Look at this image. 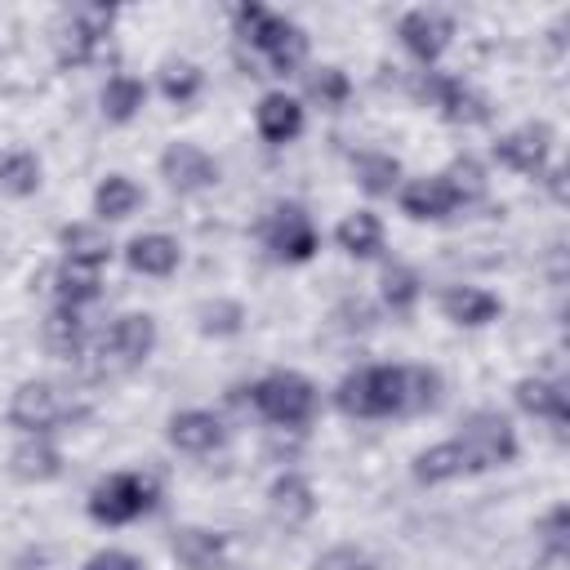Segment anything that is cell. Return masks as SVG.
Instances as JSON below:
<instances>
[{"mask_svg": "<svg viewBox=\"0 0 570 570\" xmlns=\"http://www.w3.org/2000/svg\"><path fill=\"white\" fill-rule=\"evenodd\" d=\"M267 499H272L276 521H285V525H303V521H312V512H316V490H312V481H307L303 472H281V476L272 481Z\"/></svg>", "mask_w": 570, "mask_h": 570, "instance_id": "obj_20", "label": "cell"}, {"mask_svg": "<svg viewBox=\"0 0 570 570\" xmlns=\"http://www.w3.org/2000/svg\"><path fill=\"white\" fill-rule=\"evenodd\" d=\"M102 116L107 120H116V125H125V120H134L138 111H142V102H147V85L138 80V76H129V71H116L107 85H102Z\"/></svg>", "mask_w": 570, "mask_h": 570, "instance_id": "obj_25", "label": "cell"}, {"mask_svg": "<svg viewBox=\"0 0 570 570\" xmlns=\"http://www.w3.org/2000/svg\"><path fill=\"white\" fill-rule=\"evenodd\" d=\"M419 294H423V281H419V272H414V267L392 263V267L383 272V303H387L396 316H405V312L419 303Z\"/></svg>", "mask_w": 570, "mask_h": 570, "instance_id": "obj_32", "label": "cell"}, {"mask_svg": "<svg viewBox=\"0 0 570 570\" xmlns=\"http://www.w3.org/2000/svg\"><path fill=\"white\" fill-rule=\"evenodd\" d=\"M254 125L272 147H285L303 134V102L285 89H272V94H263V102L254 111Z\"/></svg>", "mask_w": 570, "mask_h": 570, "instance_id": "obj_16", "label": "cell"}, {"mask_svg": "<svg viewBox=\"0 0 570 570\" xmlns=\"http://www.w3.org/2000/svg\"><path fill=\"white\" fill-rule=\"evenodd\" d=\"M160 89H165V98L169 102H191L196 94H200V71L191 67V62H169L165 67V76H160Z\"/></svg>", "mask_w": 570, "mask_h": 570, "instance_id": "obj_34", "label": "cell"}, {"mask_svg": "<svg viewBox=\"0 0 570 570\" xmlns=\"http://www.w3.org/2000/svg\"><path fill=\"white\" fill-rule=\"evenodd\" d=\"M459 450H463V463L468 472H485V468H503L517 459V432L512 423L499 414V410H476L468 414L463 432L454 436Z\"/></svg>", "mask_w": 570, "mask_h": 570, "instance_id": "obj_6", "label": "cell"}, {"mask_svg": "<svg viewBox=\"0 0 570 570\" xmlns=\"http://www.w3.org/2000/svg\"><path fill=\"white\" fill-rule=\"evenodd\" d=\"M125 258H129V267L142 272V276H169V272L178 267L183 249H178V240L165 236V232H142V236H134V240L125 245Z\"/></svg>", "mask_w": 570, "mask_h": 570, "instance_id": "obj_21", "label": "cell"}, {"mask_svg": "<svg viewBox=\"0 0 570 570\" xmlns=\"http://www.w3.org/2000/svg\"><path fill=\"white\" fill-rule=\"evenodd\" d=\"M445 178L454 183V191H459V200H463V205H472V200H481V196H485V169H481L472 156H459V160L445 169Z\"/></svg>", "mask_w": 570, "mask_h": 570, "instance_id": "obj_35", "label": "cell"}, {"mask_svg": "<svg viewBox=\"0 0 570 570\" xmlns=\"http://www.w3.org/2000/svg\"><path fill=\"white\" fill-rule=\"evenodd\" d=\"M236 36L254 53V76H285L307 58V36L285 13H272L263 4H236Z\"/></svg>", "mask_w": 570, "mask_h": 570, "instance_id": "obj_2", "label": "cell"}, {"mask_svg": "<svg viewBox=\"0 0 570 570\" xmlns=\"http://www.w3.org/2000/svg\"><path fill=\"white\" fill-rule=\"evenodd\" d=\"M223 436L227 432H223L218 414H209V410H178L169 419V445L183 454H214L223 445Z\"/></svg>", "mask_w": 570, "mask_h": 570, "instance_id": "obj_17", "label": "cell"}, {"mask_svg": "<svg viewBox=\"0 0 570 570\" xmlns=\"http://www.w3.org/2000/svg\"><path fill=\"white\" fill-rule=\"evenodd\" d=\"M116 22L111 4H76L62 27H58V62L67 67H85L98 58V49L107 45V31Z\"/></svg>", "mask_w": 570, "mask_h": 570, "instance_id": "obj_8", "label": "cell"}, {"mask_svg": "<svg viewBox=\"0 0 570 570\" xmlns=\"http://www.w3.org/2000/svg\"><path fill=\"white\" fill-rule=\"evenodd\" d=\"M441 401V374L428 365H365L334 387V405L347 419L423 414Z\"/></svg>", "mask_w": 570, "mask_h": 570, "instance_id": "obj_1", "label": "cell"}, {"mask_svg": "<svg viewBox=\"0 0 570 570\" xmlns=\"http://www.w3.org/2000/svg\"><path fill=\"white\" fill-rule=\"evenodd\" d=\"M151 352H156V321H151L147 312H125V316H116V321L102 330V338H98V365H102V370H116V374L142 365Z\"/></svg>", "mask_w": 570, "mask_h": 570, "instance_id": "obj_7", "label": "cell"}, {"mask_svg": "<svg viewBox=\"0 0 570 570\" xmlns=\"http://www.w3.org/2000/svg\"><path fill=\"white\" fill-rule=\"evenodd\" d=\"M249 401L254 410L276 423V428H303L312 414H316V387L312 379H303L298 370H276V374H263L254 387H249Z\"/></svg>", "mask_w": 570, "mask_h": 570, "instance_id": "obj_4", "label": "cell"}, {"mask_svg": "<svg viewBox=\"0 0 570 570\" xmlns=\"http://www.w3.org/2000/svg\"><path fill=\"white\" fill-rule=\"evenodd\" d=\"M45 347L53 352V356H80V347H85V321H80V307H67V303H58L49 316H45Z\"/></svg>", "mask_w": 570, "mask_h": 570, "instance_id": "obj_27", "label": "cell"}, {"mask_svg": "<svg viewBox=\"0 0 570 570\" xmlns=\"http://www.w3.org/2000/svg\"><path fill=\"white\" fill-rule=\"evenodd\" d=\"M58 245H62L67 258H80V263H102V267H107V258H111V240H107L102 227H94V223H71V227H62V232H58Z\"/></svg>", "mask_w": 570, "mask_h": 570, "instance_id": "obj_30", "label": "cell"}, {"mask_svg": "<svg viewBox=\"0 0 570 570\" xmlns=\"http://www.w3.org/2000/svg\"><path fill=\"white\" fill-rule=\"evenodd\" d=\"M312 570H374V561L356 543H334L312 561Z\"/></svg>", "mask_w": 570, "mask_h": 570, "instance_id": "obj_36", "label": "cell"}, {"mask_svg": "<svg viewBox=\"0 0 570 570\" xmlns=\"http://www.w3.org/2000/svg\"><path fill=\"white\" fill-rule=\"evenodd\" d=\"M419 98H428L450 125H481V120H490L485 98L472 85H463L459 76H445V71H423L419 76Z\"/></svg>", "mask_w": 570, "mask_h": 570, "instance_id": "obj_10", "label": "cell"}, {"mask_svg": "<svg viewBox=\"0 0 570 570\" xmlns=\"http://www.w3.org/2000/svg\"><path fill=\"white\" fill-rule=\"evenodd\" d=\"M58 303L67 307H85L102 294V263H80V258H62L58 276H53Z\"/></svg>", "mask_w": 570, "mask_h": 570, "instance_id": "obj_22", "label": "cell"}, {"mask_svg": "<svg viewBox=\"0 0 570 570\" xmlns=\"http://www.w3.org/2000/svg\"><path fill=\"white\" fill-rule=\"evenodd\" d=\"M240 321H245V307L240 303H209L200 312V330L205 334H236Z\"/></svg>", "mask_w": 570, "mask_h": 570, "instance_id": "obj_37", "label": "cell"}, {"mask_svg": "<svg viewBox=\"0 0 570 570\" xmlns=\"http://www.w3.org/2000/svg\"><path fill=\"white\" fill-rule=\"evenodd\" d=\"M494 156H499L508 169H517V174H525V178H539V174L548 169V160H552V129H548V125L508 129V134H499Z\"/></svg>", "mask_w": 570, "mask_h": 570, "instance_id": "obj_13", "label": "cell"}, {"mask_svg": "<svg viewBox=\"0 0 570 570\" xmlns=\"http://www.w3.org/2000/svg\"><path fill=\"white\" fill-rule=\"evenodd\" d=\"M401 214H410V218H419V223H436V218H450L463 200H459V191H454V183L445 178V174H428V178H410L405 187H401Z\"/></svg>", "mask_w": 570, "mask_h": 570, "instance_id": "obj_14", "label": "cell"}, {"mask_svg": "<svg viewBox=\"0 0 570 570\" xmlns=\"http://www.w3.org/2000/svg\"><path fill=\"white\" fill-rule=\"evenodd\" d=\"M512 396H517V405H521L525 414L548 419L552 428H566V419H570V410H566V383H561V379L530 374V379H521V383L512 387Z\"/></svg>", "mask_w": 570, "mask_h": 570, "instance_id": "obj_18", "label": "cell"}, {"mask_svg": "<svg viewBox=\"0 0 570 570\" xmlns=\"http://www.w3.org/2000/svg\"><path fill=\"white\" fill-rule=\"evenodd\" d=\"M441 312H445L454 325L476 330V325H490V321L503 312V303H499L490 289H481V285H450V289L441 294Z\"/></svg>", "mask_w": 570, "mask_h": 570, "instance_id": "obj_19", "label": "cell"}, {"mask_svg": "<svg viewBox=\"0 0 570 570\" xmlns=\"http://www.w3.org/2000/svg\"><path fill=\"white\" fill-rule=\"evenodd\" d=\"M463 472H468V463H463V450H459L454 436L441 441V445H432V450H423L414 459V481L419 485H441V481H454Z\"/></svg>", "mask_w": 570, "mask_h": 570, "instance_id": "obj_28", "label": "cell"}, {"mask_svg": "<svg viewBox=\"0 0 570 570\" xmlns=\"http://www.w3.org/2000/svg\"><path fill=\"white\" fill-rule=\"evenodd\" d=\"M85 414V405H76L58 383H49V379H27V383H18L13 387V396H9V423L18 428V432H27V436H49L53 428H62V423H76Z\"/></svg>", "mask_w": 570, "mask_h": 570, "instance_id": "obj_3", "label": "cell"}, {"mask_svg": "<svg viewBox=\"0 0 570 570\" xmlns=\"http://www.w3.org/2000/svg\"><path fill=\"white\" fill-rule=\"evenodd\" d=\"M156 508V481L142 472H111L89 494V517L102 525H129Z\"/></svg>", "mask_w": 570, "mask_h": 570, "instance_id": "obj_5", "label": "cell"}, {"mask_svg": "<svg viewBox=\"0 0 570 570\" xmlns=\"http://www.w3.org/2000/svg\"><path fill=\"white\" fill-rule=\"evenodd\" d=\"M138 205H142V191H138V183L125 178V174H107V178L94 187V214L107 218V223L129 218Z\"/></svg>", "mask_w": 570, "mask_h": 570, "instance_id": "obj_26", "label": "cell"}, {"mask_svg": "<svg viewBox=\"0 0 570 570\" xmlns=\"http://www.w3.org/2000/svg\"><path fill=\"white\" fill-rule=\"evenodd\" d=\"M396 36H401V45L423 62V67H432L445 49H450V36H454V22H450V13H441V9H428V4H419V9H410V13H401V22H396Z\"/></svg>", "mask_w": 570, "mask_h": 570, "instance_id": "obj_12", "label": "cell"}, {"mask_svg": "<svg viewBox=\"0 0 570 570\" xmlns=\"http://www.w3.org/2000/svg\"><path fill=\"white\" fill-rule=\"evenodd\" d=\"M9 468L18 481H53L62 472V454L58 445H49L45 436H27L13 454H9Z\"/></svg>", "mask_w": 570, "mask_h": 570, "instance_id": "obj_24", "label": "cell"}, {"mask_svg": "<svg viewBox=\"0 0 570 570\" xmlns=\"http://www.w3.org/2000/svg\"><path fill=\"white\" fill-rule=\"evenodd\" d=\"M263 245L276 258H285V263H307L316 254V223H312V214L303 205H294V200L276 205L267 214V223H263Z\"/></svg>", "mask_w": 570, "mask_h": 570, "instance_id": "obj_9", "label": "cell"}, {"mask_svg": "<svg viewBox=\"0 0 570 570\" xmlns=\"http://www.w3.org/2000/svg\"><path fill=\"white\" fill-rule=\"evenodd\" d=\"M534 534H539V543H543L552 557H561V552H566V503H557V508L539 521Z\"/></svg>", "mask_w": 570, "mask_h": 570, "instance_id": "obj_38", "label": "cell"}, {"mask_svg": "<svg viewBox=\"0 0 570 570\" xmlns=\"http://www.w3.org/2000/svg\"><path fill=\"white\" fill-rule=\"evenodd\" d=\"M334 240H338V249L352 254V258H374V254L383 249V223H379V214L356 209V214H347V218L334 227Z\"/></svg>", "mask_w": 570, "mask_h": 570, "instance_id": "obj_23", "label": "cell"}, {"mask_svg": "<svg viewBox=\"0 0 570 570\" xmlns=\"http://www.w3.org/2000/svg\"><path fill=\"white\" fill-rule=\"evenodd\" d=\"M352 174L370 196H387L401 183V160L387 151H356L352 156Z\"/></svg>", "mask_w": 570, "mask_h": 570, "instance_id": "obj_29", "label": "cell"}, {"mask_svg": "<svg viewBox=\"0 0 570 570\" xmlns=\"http://www.w3.org/2000/svg\"><path fill=\"white\" fill-rule=\"evenodd\" d=\"M169 552H174V561H178L183 570H223L232 543H227V534H218V530L183 525V530H174Z\"/></svg>", "mask_w": 570, "mask_h": 570, "instance_id": "obj_15", "label": "cell"}, {"mask_svg": "<svg viewBox=\"0 0 570 570\" xmlns=\"http://www.w3.org/2000/svg\"><path fill=\"white\" fill-rule=\"evenodd\" d=\"M307 98L321 102L325 111H338L347 98H352V80L338 71V67H321L307 76Z\"/></svg>", "mask_w": 570, "mask_h": 570, "instance_id": "obj_33", "label": "cell"}, {"mask_svg": "<svg viewBox=\"0 0 570 570\" xmlns=\"http://www.w3.org/2000/svg\"><path fill=\"white\" fill-rule=\"evenodd\" d=\"M80 570H142V561H138L134 552H125V548H102V552H94Z\"/></svg>", "mask_w": 570, "mask_h": 570, "instance_id": "obj_39", "label": "cell"}, {"mask_svg": "<svg viewBox=\"0 0 570 570\" xmlns=\"http://www.w3.org/2000/svg\"><path fill=\"white\" fill-rule=\"evenodd\" d=\"M160 178L174 191L191 196V191H209L223 178V169H218V160L205 147H196V142H169L160 151Z\"/></svg>", "mask_w": 570, "mask_h": 570, "instance_id": "obj_11", "label": "cell"}, {"mask_svg": "<svg viewBox=\"0 0 570 570\" xmlns=\"http://www.w3.org/2000/svg\"><path fill=\"white\" fill-rule=\"evenodd\" d=\"M0 187L9 191V196H31L36 187H40V160L31 156V151H4L0 156Z\"/></svg>", "mask_w": 570, "mask_h": 570, "instance_id": "obj_31", "label": "cell"}]
</instances>
